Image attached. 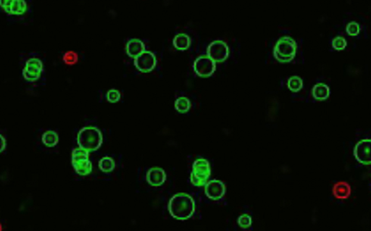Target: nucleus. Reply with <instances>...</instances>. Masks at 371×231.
<instances>
[{
	"instance_id": "f257e3e1",
	"label": "nucleus",
	"mask_w": 371,
	"mask_h": 231,
	"mask_svg": "<svg viewBox=\"0 0 371 231\" xmlns=\"http://www.w3.org/2000/svg\"><path fill=\"white\" fill-rule=\"evenodd\" d=\"M168 208L173 218L179 220H188L195 212V201L189 194L179 193L170 198Z\"/></svg>"
},
{
	"instance_id": "412c9836",
	"label": "nucleus",
	"mask_w": 371,
	"mask_h": 231,
	"mask_svg": "<svg viewBox=\"0 0 371 231\" xmlns=\"http://www.w3.org/2000/svg\"><path fill=\"white\" fill-rule=\"evenodd\" d=\"M287 86L290 91L293 92H298L303 88V81L301 78L294 76L288 79L287 82Z\"/></svg>"
},
{
	"instance_id": "6e6552de",
	"label": "nucleus",
	"mask_w": 371,
	"mask_h": 231,
	"mask_svg": "<svg viewBox=\"0 0 371 231\" xmlns=\"http://www.w3.org/2000/svg\"><path fill=\"white\" fill-rule=\"evenodd\" d=\"M207 56L216 63H223L229 57V49L223 41L216 40L207 47Z\"/></svg>"
},
{
	"instance_id": "2eb2a0df",
	"label": "nucleus",
	"mask_w": 371,
	"mask_h": 231,
	"mask_svg": "<svg viewBox=\"0 0 371 231\" xmlns=\"http://www.w3.org/2000/svg\"><path fill=\"white\" fill-rule=\"evenodd\" d=\"M331 91L326 84L319 83L315 85L312 90V94L315 99L317 101H325L329 97Z\"/></svg>"
},
{
	"instance_id": "6ab92c4d",
	"label": "nucleus",
	"mask_w": 371,
	"mask_h": 231,
	"mask_svg": "<svg viewBox=\"0 0 371 231\" xmlns=\"http://www.w3.org/2000/svg\"><path fill=\"white\" fill-rule=\"evenodd\" d=\"M99 168L103 173H111L116 168V163L110 157H104L99 161Z\"/></svg>"
},
{
	"instance_id": "bb28decb",
	"label": "nucleus",
	"mask_w": 371,
	"mask_h": 231,
	"mask_svg": "<svg viewBox=\"0 0 371 231\" xmlns=\"http://www.w3.org/2000/svg\"><path fill=\"white\" fill-rule=\"evenodd\" d=\"M13 1H14V0H0V7H1L5 13H9L10 7H11Z\"/></svg>"
},
{
	"instance_id": "b1692460",
	"label": "nucleus",
	"mask_w": 371,
	"mask_h": 231,
	"mask_svg": "<svg viewBox=\"0 0 371 231\" xmlns=\"http://www.w3.org/2000/svg\"><path fill=\"white\" fill-rule=\"evenodd\" d=\"M347 43L346 39L342 36H337V37L334 38L332 41V47L334 50H337V51H341V50H344L347 47Z\"/></svg>"
},
{
	"instance_id": "f3484780",
	"label": "nucleus",
	"mask_w": 371,
	"mask_h": 231,
	"mask_svg": "<svg viewBox=\"0 0 371 231\" xmlns=\"http://www.w3.org/2000/svg\"><path fill=\"white\" fill-rule=\"evenodd\" d=\"M28 10V4L25 0H14L8 14L13 16H22L25 14Z\"/></svg>"
},
{
	"instance_id": "9b49d317",
	"label": "nucleus",
	"mask_w": 371,
	"mask_h": 231,
	"mask_svg": "<svg viewBox=\"0 0 371 231\" xmlns=\"http://www.w3.org/2000/svg\"><path fill=\"white\" fill-rule=\"evenodd\" d=\"M226 187L223 182L219 180H211L204 185V193L207 198L213 201L221 199L226 194Z\"/></svg>"
},
{
	"instance_id": "cd10ccee",
	"label": "nucleus",
	"mask_w": 371,
	"mask_h": 231,
	"mask_svg": "<svg viewBox=\"0 0 371 231\" xmlns=\"http://www.w3.org/2000/svg\"><path fill=\"white\" fill-rule=\"evenodd\" d=\"M7 147V141L5 138L0 133V154L4 151Z\"/></svg>"
},
{
	"instance_id": "4468645a",
	"label": "nucleus",
	"mask_w": 371,
	"mask_h": 231,
	"mask_svg": "<svg viewBox=\"0 0 371 231\" xmlns=\"http://www.w3.org/2000/svg\"><path fill=\"white\" fill-rule=\"evenodd\" d=\"M126 50L129 57L135 58L145 50V45L139 39H133L128 42Z\"/></svg>"
},
{
	"instance_id": "0eeeda50",
	"label": "nucleus",
	"mask_w": 371,
	"mask_h": 231,
	"mask_svg": "<svg viewBox=\"0 0 371 231\" xmlns=\"http://www.w3.org/2000/svg\"><path fill=\"white\" fill-rule=\"evenodd\" d=\"M44 66L42 60L39 58L29 59L23 70V76L29 82H35L41 77L43 73Z\"/></svg>"
},
{
	"instance_id": "aec40b11",
	"label": "nucleus",
	"mask_w": 371,
	"mask_h": 231,
	"mask_svg": "<svg viewBox=\"0 0 371 231\" xmlns=\"http://www.w3.org/2000/svg\"><path fill=\"white\" fill-rule=\"evenodd\" d=\"M191 106V101L187 97H179L175 101V108L179 113H186L189 111Z\"/></svg>"
},
{
	"instance_id": "7ed1b4c3",
	"label": "nucleus",
	"mask_w": 371,
	"mask_h": 231,
	"mask_svg": "<svg viewBox=\"0 0 371 231\" xmlns=\"http://www.w3.org/2000/svg\"><path fill=\"white\" fill-rule=\"evenodd\" d=\"M297 51V45L295 41L290 36H286L278 39L273 54L279 63H290L295 57Z\"/></svg>"
},
{
	"instance_id": "a878e982",
	"label": "nucleus",
	"mask_w": 371,
	"mask_h": 231,
	"mask_svg": "<svg viewBox=\"0 0 371 231\" xmlns=\"http://www.w3.org/2000/svg\"><path fill=\"white\" fill-rule=\"evenodd\" d=\"M106 98L109 102L116 103L120 101L121 98V94L116 89H110L106 94Z\"/></svg>"
},
{
	"instance_id": "423d86ee",
	"label": "nucleus",
	"mask_w": 371,
	"mask_h": 231,
	"mask_svg": "<svg viewBox=\"0 0 371 231\" xmlns=\"http://www.w3.org/2000/svg\"><path fill=\"white\" fill-rule=\"evenodd\" d=\"M193 68L197 76L207 78L211 76L216 71V63L207 55L197 57L193 65Z\"/></svg>"
},
{
	"instance_id": "c85d7f7f",
	"label": "nucleus",
	"mask_w": 371,
	"mask_h": 231,
	"mask_svg": "<svg viewBox=\"0 0 371 231\" xmlns=\"http://www.w3.org/2000/svg\"><path fill=\"white\" fill-rule=\"evenodd\" d=\"M2 230H3V229H2V226H1V223H0V231H1Z\"/></svg>"
},
{
	"instance_id": "1a4fd4ad",
	"label": "nucleus",
	"mask_w": 371,
	"mask_h": 231,
	"mask_svg": "<svg viewBox=\"0 0 371 231\" xmlns=\"http://www.w3.org/2000/svg\"><path fill=\"white\" fill-rule=\"evenodd\" d=\"M157 65L155 55L151 51H145L135 58V66L141 73H150L154 70Z\"/></svg>"
},
{
	"instance_id": "9d476101",
	"label": "nucleus",
	"mask_w": 371,
	"mask_h": 231,
	"mask_svg": "<svg viewBox=\"0 0 371 231\" xmlns=\"http://www.w3.org/2000/svg\"><path fill=\"white\" fill-rule=\"evenodd\" d=\"M354 155L356 160L363 165H370L371 140L366 139L358 141L354 148Z\"/></svg>"
},
{
	"instance_id": "f03ea898",
	"label": "nucleus",
	"mask_w": 371,
	"mask_h": 231,
	"mask_svg": "<svg viewBox=\"0 0 371 231\" xmlns=\"http://www.w3.org/2000/svg\"><path fill=\"white\" fill-rule=\"evenodd\" d=\"M76 140L79 147L90 153L100 148L102 144L103 136L97 128L87 126L79 131Z\"/></svg>"
},
{
	"instance_id": "a211bd4d",
	"label": "nucleus",
	"mask_w": 371,
	"mask_h": 231,
	"mask_svg": "<svg viewBox=\"0 0 371 231\" xmlns=\"http://www.w3.org/2000/svg\"><path fill=\"white\" fill-rule=\"evenodd\" d=\"M173 45L177 50L184 51L187 50L191 45V39L185 33H179L173 39Z\"/></svg>"
},
{
	"instance_id": "20e7f679",
	"label": "nucleus",
	"mask_w": 371,
	"mask_h": 231,
	"mask_svg": "<svg viewBox=\"0 0 371 231\" xmlns=\"http://www.w3.org/2000/svg\"><path fill=\"white\" fill-rule=\"evenodd\" d=\"M211 175L210 165L207 160L199 158L193 163L190 181L194 186L202 187L207 183Z\"/></svg>"
},
{
	"instance_id": "4be33fe9",
	"label": "nucleus",
	"mask_w": 371,
	"mask_h": 231,
	"mask_svg": "<svg viewBox=\"0 0 371 231\" xmlns=\"http://www.w3.org/2000/svg\"><path fill=\"white\" fill-rule=\"evenodd\" d=\"M63 60L67 66H73L79 61V55L76 51H68L65 53Z\"/></svg>"
},
{
	"instance_id": "ddd939ff",
	"label": "nucleus",
	"mask_w": 371,
	"mask_h": 231,
	"mask_svg": "<svg viewBox=\"0 0 371 231\" xmlns=\"http://www.w3.org/2000/svg\"><path fill=\"white\" fill-rule=\"evenodd\" d=\"M332 194L337 199H347L352 194L351 185L344 181L338 182L333 186Z\"/></svg>"
},
{
	"instance_id": "393cba45",
	"label": "nucleus",
	"mask_w": 371,
	"mask_h": 231,
	"mask_svg": "<svg viewBox=\"0 0 371 231\" xmlns=\"http://www.w3.org/2000/svg\"><path fill=\"white\" fill-rule=\"evenodd\" d=\"M346 31H347V33H348L350 36H357L360 32V25L354 21L350 22V23H348V25H347V28H346Z\"/></svg>"
},
{
	"instance_id": "f8f14e48",
	"label": "nucleus",
	"mask_w": 371,
	"mask_h": 231,
	"mask_svg": "<svg viewBox=\"0 0 371 231\" xmlns=\"http://www.w3.org/2000/svg\"><path fill=\"white\" fill-rule=\"evenodd\" d=\"M167 176L166 172L161 167H152L146 175V181L152 186H161L166 182Z\"/></svg>"
},
{
	"instance_id": "5701e85b",
	"label": "nucleus",
	"mask_w": 371,
	"mask_h": 231,
	"mask_svg": "<svg viewBox=\"0 0 371 231\" xmlns=\"http://www.w3.org/2000/svg\"><path fill=\"white\" fill-rule=\"evenodd\" d=\"M237 223H238V226H239L241 229H247L251 227L252 223H253V219H252V217L250 214H243L238 217Z\"/></svg>"
},
{
	"instance_id": "dca6fc26",
	"label": "nucleus",
	"mask_w": 371,
	"mask_h": 231,
	"mask_svg": "<svg viewBox=\"0 0 371 231\" xmlns=\"http://www.w3.org/2000/svg\"><path fill=\"white\" fill-rule=\"evenodd\" d=\"M42 143L49 148L56 147L60 141V137L57 132L52 130H48L43 133L42 136Z\"/></svg>"
},
{
	"instance_id": "39448f33",
	"label": "nucleus",
	"mask_w": 371,
	"mask_h": 231,
	"mask_svg": "<svg viewBox=\"0 0 371 231\" xmlns=\"http://www.w3.org/2000/svg\"><path fill=\"white\" fill-rule=\"evenodd\" d=\"M71 163L75 171L81 176H86L92 172V163L89 152L78 147L72 151Z\"/></svg>"
}]
</instances>
